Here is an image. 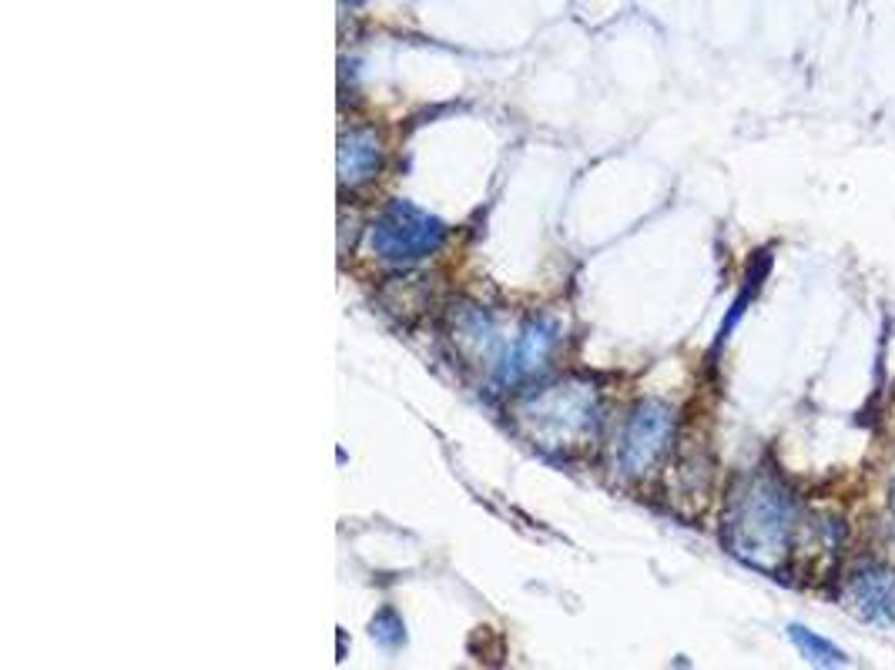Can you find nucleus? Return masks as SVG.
<instances>
[{"label":"nucleus","instance_id":"nucleus-1","mask_svg":"<svg viewBox=\"0 0 895 670\" xmlns=\"http://www.w3.org/2000/svg\"><path fill=\"white\" fill-rule=\"evenodd\" d=\"M798 533V507L765 469L748 473L727 496L724 547L762 573H781Z\"/></svg>","mask_w":895,"mask_h":670},{"label":"nucleus","instance_id":"nucleus-2","mask_svg":"<svg viewBox=\"0 0 895 670\" xmlns=\"http://www.w3.org/2000/svg\"><path fill=\"white\" fill-rule=\"evenodd\" d=\"M514 419L533 446L567 453L584 446L597 433L601 399L587 379H560L520 396L514 402Z\"/></svg>","mask_w":895,"mask_h":670},{"label":"nucleus","instance_id":"nucleus-3","mask_svg":"<svg viewBox=\"0 0 895 670\" xmlns=\"http://www.w3.org/2000/svg\"><path fill=\"white\" fill-rule=\"evenodd\" d=\"M446 225L413 202H389L369 225V248L379 262L417 266L443 248Z\"/></svg>","mask_w":895,"mask_h":670},{"label":"nucleus","instance_id":"nucleus-4","mask_svg":"<svg viewBox=\"0 0 895 670\" xmlns=\"http://www.w3.org/2000/svg\"><path fill=\"white\" fill-rule=\"evenodd\" d=\"M675 440V409L661 399H644L637 402L624 426L617 433L614 446V469L624 479H640L655 469Z\"/></svg>","mask_w":895,"mask_h":670},{"label":"nucleus","instance_id":"nucleus-5","mask_svg":"<svg viewBox=\"0 0 895 670\" xmlns=\"http://www.w3.org/2000/svg\"><path fill=\"white\" fill-rule=\"evenodd\" d=\"M842 601L869 624H895V573L878 563L859 566L842 586Z\"/></svg>","mask_w":895,"mask_h":670},{"label":"nucleus","instance_id":"nucleus-6","mask_svg":"<svg viewBox=\"0 0 895 670\" xmlns=\"http://www.w3.org/2000/svg\"><path fill=\"white\" fill-rule=\"evenodd\" d=\"M557 346V325L550 318H533L524 325V332L517 335V343L507 349V356L500 359V369H497V382L500 386H514V382H524L530 376H537L550 353Z\"/></svg>","mask_w":895,"mask_h":670},{"label":"nucleus","instance_id":"nucleus-7","mask_svg":"<svg viewBox=\"0 0 895 670\" xmlns=\"http://www.w3.org/2000/svg\"><path fill=\"white\" fill-rule=\"evenodd\" d=\"M382 168V141L373 128H349L339 138V185L356 192Z\"/></svg>","mask_w":895,"mask_h":670},{"label":"nucleus","instance_id":"nucleus-8","mask_svg":"<svg viewBox=\"0 0 895 670\" xmlns=\"http://www.w3.org/2000/svg\"><path fill=\"white\" fill-rule=\"evenodd\" d=\"M453 343L463 356L476 363H497V353H500L494 318L476 305H463L453 315Z\"/></svg>","mask_w":895,"mask_h":670},{"label":"nucleus","instance_id":"nucleus-9","mask_svg":"<svg viewBox=\"0 0 895 670\" xmlns=\"http://www.w3.org/2000/svg\"><path fill=\"white\" fill-rule=\"evenodd\" d=\"M788 637H791V644L798 647V653L808 663H819V667H845L849 663L845 650H839L835 644H829L826 637H819L816 630H808L801 624H791L788 627Z\"/></svg>","mask_w":895,"mask_h":670},{"label":"nucleus","instance_id":"nucleus-10","mask_svg":"<svg viewBox=\"0 0 895 670\" xmlns=\"http://www.w3.org/2000/svg\"><path fill=\"white\" fill-rule=\"evenodd\" d=\"M373 640L382 644L386 650H396V647L406 644V627H402V620L396 617V610L376 614V620H373Z\"/></svg>","mask_w":895,"mask_h":670},{"label":"nucleus","instance_id":"nucleus-11","mask_svg":"<svg viewBox=\"0 0 895 670\" xmlns=\"http://www.w3.org/2000/svg\"><path fill=\"white\" fill-rule=\"evenodd\" d=\"M346 4H349V8H356V4H363V0H346Z\"/></svg>","mask_w":895,"mask_h":670}]
</instances>
